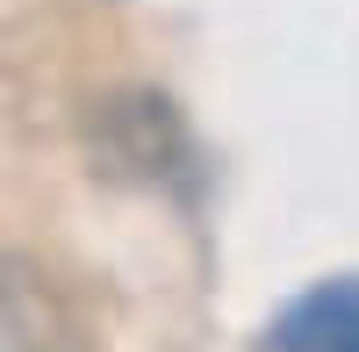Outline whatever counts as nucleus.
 Masks as SVG:
<instances>
[{
    "instance_id": "f257e3e1",
    "label": "nucleus",
    "mask_w": 359,
    "mask_h": 352,
    "mask_svg": "<svg viewBox=\"0 0 359 352\" xmlns=\"http://www.w3.org/2000/svg\"><path fill=\"white\" fill-rule=\"evenodd\" d=\"M266 352H359V280H323L294 295L266 331Z\"/></svg>"
}]
</instances>
